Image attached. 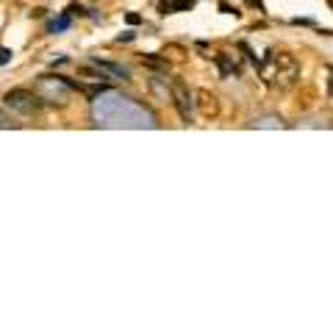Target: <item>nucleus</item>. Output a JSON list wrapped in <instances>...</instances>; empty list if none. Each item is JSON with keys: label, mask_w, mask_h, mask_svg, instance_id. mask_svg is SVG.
<instances>
[{"label": "nucleus", "mask_w": 333, "mask_h": 333, "mask_svg": "<svg viewBox=\"0 0 333 333\" xmlns=\"http://www.w3.org/2000/svg\"><path fill=\"white\" fill-rule=\"evenodd\" d=\"M125 20H128L130 25H139V22H142V17H139V14H134V11H130V14H125Z\"/></svg>", "instance_id": "nucleus-11"}, {"label": "nucleus", "mask_w": 333, "mask_h": 333, "mask_svg": "<svg viewBox=\"0 0 333 333\" xmlns=\"http://www.w3.org/2000/svg\"><path fill=\"white\" fill-rule=\"evenodd\" d=\"M0 128H17V122L11 120V117H6L3 111H0Z\"/></svg>", "instance_id": "nucleus-10"}, {"label": "nucleus", "mask_w": 333, "mask_h": 333, "mask_svg": "<svg viewBox=\"0 0 333 333\" xmlns=\"http://www.w3.org/2000/svg\"><path fill=\"white\" fill-rule=\"evenodd\" d=\"M197 109H200V114H203L206 117V120H208V117H217V111H219V106H217V97H214V94L211 92H206V89H200V92H197Z\"/></svg>", "instance_id": "nucleus-5"}, {"label": "nucleus", "mask_w": 333, "mask_h": 333, "mask_svg": "<svg viewBox=\"0 0 333 333\" xmlns=\"http://www.w3.org/2000/svg\"><path fill=\"white\" fill-rule=\"evenodd\" d=\"M253 125H255V128H275V125L281 128L283 122H281V120H275V117H264V120H255Z\"/></svg>", "instance_id": "nucleus-7"}, {"label": "nucleus", "mask_w": 333, "mask_h": 333, "mask_svg": "<svg viewBox=\"0 0 333 333\" xmlns=\"http://www.w3.org/2000/svg\"><path fill=\"white\" fill-rule=\"evenodd\" d=\"M11 56H14V53H11L9 47H0V67H3V64H9Z\"/></svg>", "instance_id": "nucleus-9"}, {"label": "nucleus", "mask_w": 333, "mask_h": 333, "mask_svg": "<svg viewBox=\"0 0 333 333\" xmlns=\"http://www.w3.org/2000/svg\"><path fill=\"white\" fill-rule=\"evenodd\" d=\"M194 0H161L158 3V11L161 14H172V11H192Z\"/></svg>", "instance_id": "nucleus-6"}, {"label": "nucleus", "mask_w": 333, "mask_h": 333, "mask_svg": "<svg viewBox=\"0 0 333 333\" xmlns=\"http://www.w3.org/2000/svg\"><path fill=\"white\" fill-rule=\"evenodd\" d=\"M6 106L22 117H31L42 109V97L28 89H11V92H6Z\"/></svg>", "instance_id": "nucleus-2"}, {"label": "nucleus", "mask_w": 333, "mask_h": 333, "mask_svg": "<svg viewBox=\"0 0 333 333\" xmlns=\"http://www.w3.org/2000/svg\"><path fill=\"white\" fill-rule=\"evenodd\" d=\"M92 70H97V78H117V81H125L128 78V70L122 67V64H111V61H100V58H92V64H89Z\"/></svg>", "instance_id": "nucleus-3"}, {"label": "nucleus", "mask_w": 333, "mask_h": 333, "mask_svg": "<svg viewBox=\"0 0 333 333\" xmlns=\"http://www.w3.org/2000/svg\"><path fill=\"white\" fill-rule=\"evenodd\" d=\"M258 67H261L264 83L272 89H291L297 83V78H300V64L289 53H270Z\"/></svg>", "instance_id": "nucleus-1"}, {"label": "nucleus", "mask_w": 333, "mask_h": 333, "mask_svg": "<svg viewBox=\"0 0 333 333\" xmlns=\"http://www.w3.org/2000/svg\"><path fill=\"white\" fill-rule=\"evenodd\" d=\"M67 25H70V14H64L61 20H56V22H53V31H64Z\"/></svg>", "instance_id": "nucleus-8"}, {"label": "nucleus", "mask_w": 333, "mask_h": 333, "mask_svg": "<svg viewBox=\"0 0 333 333\" xmlns=\"http://www.w3.org/2000/svg\"><path fill=\"white\" fill-rule=\"evenodd\" d=\"M172 103L178 106V111H181L183 120H186V122L192 120V103H189V92L181 86V83H178V86L172 89Z\"/></svg>", "instance_id": "nucleus-4"}]
</instances>
